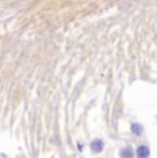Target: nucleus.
Wrapping results in <instances>:
<instances>
[{
  "label": "nucleus",
  "mask_w": 157,
  "mask_h": 158,
  "mask_svg": "<svg viewBox=\"0 0 157 158\" xmlns=\"http://www.w3.org/2000/svg\"><path fill=\"white\" fill-rule=\"evenodd\" d=\"M137 157L138 158H149L150 157V148L146 144H141L137 147Z\"/></svg>",
  "instance_id": "nucleus-2"
},
{
  "label": "nucleus",
  "mask_w": 157,
  "mask_h": 158,
  "mask_svg": "<svg viewBox=\"0 0 157 158\" xmlns=\"http://www.w3.org/2000/svg\"><path fill=\"white\" fill-rule=\"evenodd\" d=\"M119 156L120 158H134V150H132L131 146H125L120 150Z\"/></svg>",
  "instance_id": "nucleus-3"
},
{
  "label": "nucleus",
  "mask_w": 157,
  "mask_h": 158,
  "mask_svg": "<svg viewBox=\"0 0 157 158\" xmlns=\"http://www.w3.org/2000/svg\"><path fill=\"white\" fill-rule=\"evenodd\" d=\"M131 132L134 133L135 136H142L143 135V127H142L141 124H138V123L131 124Z\"/></svg>",
  "instance_id": "nucleus-4"
},
{
  "label": "nucleus",
  "mask_w": 157,
  "mask_h": 158,
  "mask_svg": "<svg viewBox=\"0 0 157 158\" xmlns=\"http://www.w3.org/2000/svg\"><path fill=\"white\" fill-rule=\"evenodd\" d=\"M90 147H91V151L94 154H99L105 147L104 140H102V139H94V140L91 142V144H90Z\"/></svg>",
  "instance_id": "nucleus-1"
}]
</instances>
